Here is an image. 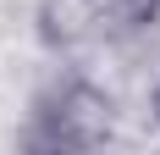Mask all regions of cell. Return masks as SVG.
Returning <instances> with one entry per match:
<instances>
[{"label":"cell","instance_id":"obj_3","mask_svg":"<svg viewBox=\"0 0 160 155\" xmlns=\"http://www.w3.org/2000/svg\"><path fill=\"white\" fill-rule=\"evenodd\" d=\"M155 116H160V83H155Z\"/></svg>","mask_w":160,"mask_h":155},{"label":"cell","instance_id":"obj_1","mask_svg":"<svg viewBox=\"0 0 160 155\" xmlns=\"http://www.w3.org/2000/svg\"><path fill=\"white\" fill-rule=\"evenodd\" d=\"M105 139H111V94L83 78H61L39 100V127L28 144L33 150H94Z\"/></svg>","mask_w":160,"mask_h":155},{"label":"cell","instance_id":"obj_2","mask_svg":"<svg viewBox=\"0 0 160 155\" xmlns=\"http://www.w3.org/2000/svg\"><path fill=\"white\" fill-rule=\"evenodd\" d=\"M105 11L122 28H149V22H160V0H105Z\"/></svg>","mask_w":160,"mask_h":155}]
</instances>
